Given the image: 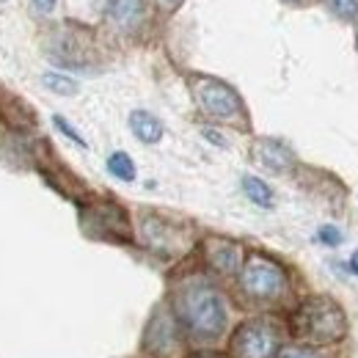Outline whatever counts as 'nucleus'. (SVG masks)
Wrapping results in <instances>:
<instances>
[{
    "mask_svg": "<svg viewBox=\"0 0 358 358\" xmlns=\"http://www.w3.org/2000/svg\"><path fill=\"white\" fill-rule=\"evenodd\" d=\"M204 257L207 265L218 270L221 275H234L240 270V245L226 237H210L204 243Z\"/></svg>",
    "mask_w": 358,
    "mask_h": 358,
    "instance_id": "obj_6",
    "label": "nucleus"
},
{
    "mask_svg": "<svg viewBox=\"0 0 358 358\" xmlns=\"http://www.w3.org/2000/svg\"><path fill=\"white\" fill-rule=\"evenodd\" d=\"M42 83H45L47 91H55V94H61V96L78 94V83H75L72 78H66V75H58V72H47L45 78H42Z\"/></svg>",
    "mask_w": 358,
    "mask_h": 358,
    "instance_id": "obj_13",
    "label": "nucleus"
},
{
    "mask_svg": "<svg viewBox=\"0 0 358 358\" xmlns=\"http://www.w3.org/2000/svg\"><path fill=\"white\" fill-rule=\"evenodd\" d=\"M240 287L254 301H273L284 292L287 275L273 259L262 257V254H254L245 259V265L240 270Z\"/></svg>",
    "mask_w": 358,
    "mask_h": 358,
    "instance_id": "obj_3",
    "label": "nucleus"
},
{
    "mask_svg": "<svg viewBox=\"0 0 358 358\" xmlns=\"http://www.w3.org/2000/svg\"><path fill=\"white\" fill-rule=\"evenodd\" d=\"M350 268H353V273L358 275V251L353 254V259H350Z\"/></svg>",
    "mask_w": 358,
    "mask_h": 358,
    "instance_id": "obj_21",
    "label": "nucleus"
},
{
    "mask_svg": "<svg viewBox=\"0 0 358 358\" xmlns=\"http://www.w3.org/2000/svg\"><path fill=\"white\" fill-rule=\"evenodd\" d=\"M317 237H320V243H325V245H339V243H342V231H339L336 226H322V229L317 231Z\"/></svg>",
    "mask_w": 358,
    "mask_h": 358,
    "instance_id": "obj_16",
    "label": "nucleus"
},
{
    "mask_svg": "<svg viewBox=\"0 0 358 358\" xmlns=\"http://www.w3.org/2000/svg\"><path fill=\"white\" fill-rule=\"evenodd\" d=\"M174 309L182 325L201 339H213L224 331L226 325V306L218 289H213L204 281H190L185 284L174 298Z\"/></svg>",
    "mask_w": 358,
    "mask_h": 358,
    "instance_id": "obj_1",
    "label": "nucleus"
},
{
    "mask_svg": "<svg viewBox=\"0 0 358 358\" xmlns=\"http://www.w3.org/2000/svg\"><path fill=\"white\" fill-rule=\"evenodd\" d=\"M275 358H320V356L314 353L312 348H284V350H278Z\"/></svg>",
    "mask_w": 358,
    "mask_h": 358,
    "instance_id": "obj_17",
    "label": "nucleus"
},
{
    "mask_svg": "<svg viewBox=\"0 0 358 358\" xmlns=\"http://www.w3.org/2000/svg\"><path fill=\"white\" fill-rule=\"evenodd\" d=\"M292 331L301 342L322 348L339 342L348 334V320L331 298H309L292 314Z\"/></svg>",
    "mask_w": 358,
    "mask_h": 358,
    "instance_id": "obj_2",
    "label": "nucleus"
},
{
    "mask_svg": "<svg viewBox=\"0 0 358 358\" xmlns=\"http://www.w3.org/2000/svg\"><path fill=\"white\" fill-rule=\"evenodd\" d=\"M331 6L334 14L339 17H356L358 14V0H325Z\"/></svg>",
    "mask_w": 358,
    "mask_h": 358,
    "instance_id": "obj_14",
    "label": "nucleus"
},
{
    "mask_svg": "<svg viewBox=\"0 0 358 358\" xmlns=\"http://www.w3.org/2000/svg\"><path fill=\"white\" fill-rule=\"evenodd\" d=\"M177 322L166 314H157L146 331V350L152 353H169L177 345Z\"/></svg>",
    "mask_w": 358,
    "mask_h": 358,
    "instance_id": "obj_7",
    "label": "nucleus"
},
{
    "mask_svg": "<svg viewBox=\"0 0 358 358\" xmlns=\"http://www.w3.org/2000/svg\"><path fill=\"white\" fill-rule=\"evenodd\" d=\"M193 94H196L199 108L213 119L231 122L243 113V102H240L237 91L221 80H215V78H199L193 83Z\"/></svg>",
    "mask_w": 358,
    "mask_h": 358,
    "instance_id": "obj_5",
    "label": "nucleus"
},
{
    "mask_svg": "<svg viewBox=\"0 0 358 358\" xmlns=\"http://www.w3.org/2000/svg\"><path fill=\"white\" fill-rule=\"evenodd\" d=\"M257 160L270 171H284V169H289L295 163L292 152L278 141H259L257 143Z\"/></svg>",
    "mask_w": 358,
    "mask_h": 358,
    "instance_id": "obj_8",
    "label": "nucleus"
},
{
    "mask_svg": "<svg viewBox=\"0 0 358 358\" xmlns=\"http://www.w3.org/2000/svg\"><path fill=\"white\" fill-rule=\"evenodd\" d=\"M108 171H110L116 179H122V182H133L135 163L130 160V155H124V152H113V155L108 157Z\"/></svg>",
    "mask_w": 358,
    "mask_h": 358,
    "instance_id": "obj_12",
    "label": "nucleus"
},
{
    "mask_svg": "<svg viewBox=\"0 0 358 358\" xmlns=\"http://www.w3.org/2000/svg\"><path fill=\"white\" fill-rule=\"evenodd\" d=\"M160 3H163V6H166V8H174V6H177L179 0H160Z\"/></svg>",
    "mask_w": 358,
    "mask_h": 358,
    "instance_id": "obj_22",
    "label": "nucleus"
},
{
    "mask_svg": "<svg viewBox=\"0 0 358 358\" xmlns=\"http://www.w3.org/2000/svg\"><path fill=\"white\" fill-rule=\"evenodd\" d=\"M130 130L138 141L143 143H157L163 138V124L157 116H152L149 110H133L130 113Z\"/></svg>",
    "mask_w": 358,
    "mask_h": 358,
    "instance_id": "obj_9",
    "label": "nucleus"
},
{
    "mask_svg": "<svg viewBox=\"0 0 358 358\" xmlns=\"http://www.w3.org/2000/svg\"><path fill=\"white\" fill-rule=\"evenodd\" d=\"M190 358H226V356H218V353H196V356Z\"/></svg>",
    "mask_w": 358,
    "mask_h": 358,
    "instance_id": "obj_20",
    "label": "nucleus"
},
{
    "mask_svg": "<svg viewBox=\"0 0 358 358\" xmlns=\"http://www.w3.org/2000/svg\"><path fill=\"white\" fill-rule=\"evenodd\" d=\"M52 124H55V127H58L61 133L66 135L69 141H75L78 146H83V149H86V141H83V135L78 133V130H75V127H72V124H69V122H66L64 116H52Z\"/></svg>",
    "mask_w": 358,
    "mask_h": 358,
    "instance_id": "obj_15",
    "label": "nucleus"
},
{
    "mask_svg": "<svg viewBox=\"0 0 358 358\" xmlns=\"http://www.w3.org/2000/svg\"><path fill=\"white\" fill-rule=\"evenodd\" d=\"M204 135H207V138H210L213 143H218V146H226V141L218 133H213V130H204Z\"/></svg>",
    "mask_w": 358,
    "mask_h": 358,
    "instance_id": "obj_19",
    "label": "nucleus"
},
{
    "mask_svg": "<svg viewBox=\"0 0 358 358\" xmlns=\"http://www.w3.org/2000/svg\"><path fill=\"white\" fill-rule=\"evenodd\" d=\"M141 11H143V0H110L108 3V14L116 25L122 28H133L135 22L141 20Z\"/></svg>",
    "mask_w": 358,
    "mask_h": 358,
    "instance_id": "obj_10",
    "label": "nucleus"
},
{
    "mask_svg": "<svg viewBox=\"0 0 358 358\" xmlns=\"http://www.w3.org/2000/svg\"><path fill=\"white\" fill-rule=\"evenodd\" d=\"M231 358H275L278 356V331L268 320L243 322L229 342Z\"/></svg>",
    "mask_w": 358,
    "mask_h": 358,
    "instance_id": "obj_4",
    "label": "nucleus"
},
{
    "mask_svg": "<svg viewBox=\"0 0 358 358\" xmlns=\"http://www.w3.org/2000/svg\"><path fill=\"white\" fill-rule=\"evenodd\" d=\"M34 3L39 11H52V6H55V0H34Z\"/></svg>",
    "mask_w": 358,
    "mask_h": 358,
    "instance_id": "obj_18",
    "label": "nucleus"
},
{
    "mask_svg": "<svg viewBox=\"0 0 358 358\" xmlns=\"http://www.w3.org/2000/svg\"><path fill=\"white\" fill-rule=\"evenodd\" d=\"M243 190H245V196H248V199H251L257 207H265V210H270V207H273V190H270L262 179L243 177Z\"/></svg>",
    "mask_w": 358,
    "mask_h": 358,
    "instance_id": "obj_11",
    "label": "nucleus"
}]
</instances>
